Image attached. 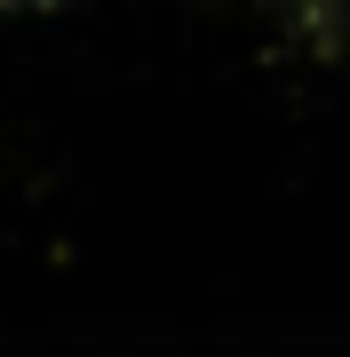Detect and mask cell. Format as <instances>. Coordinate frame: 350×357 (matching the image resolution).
<instances>
[{
	"label": "cell",
	"instance_id": "2",
	"mask_svg": "<svg viewBox=\"0 0 350 357\" xmlns=\"http://www.w3.org/2000/svg\"><path fill=\"white\" fill-rule=\"evenodd\" d=\"M64 0H0V16H56Z\"/></svg>",
	"mask_w": 350,
	"mask_h": 357
},
{
	"label": "cell",
	"instance_id": "1",
	"mask_svg": "<svg viewBox=\"0 0 350 357\" xmlns=\"http://www.w3.org/2000/svg\"><path fill=\"white\" fill-rule=\"evenodd\" d=\"M279 24L311 64L350 79V0H279Z\"/></svg>",
	"mask_w": 350,
	"mask_h": 357
}]
</instances>
